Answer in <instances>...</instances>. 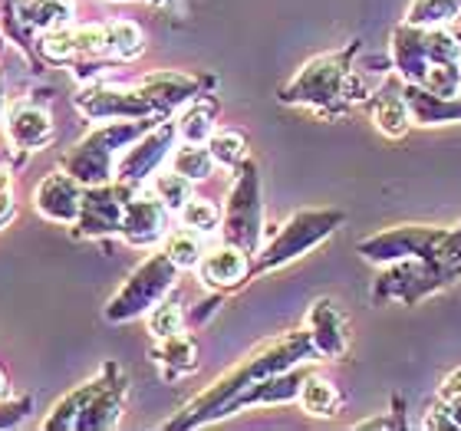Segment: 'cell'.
<instances>
[{"instance_id": "cell-1", "label": "cell", "mask_w": 461, "mask_h": 431, "mask_svg": "<svg viewBox=\"0 0 461 431\" xmlns=\"http://www.w3.org/2000/svg\"><path fill=\"white\" fill-rule=\"evenodd\" d=\"M125 382L115 365H103L93 382L79 385L50 412L43 428H113L119 422Z\"/></svg>"}, {"instance_id": "cell-2", "label": "cell", "mask_w": 461, "mask_h": 431, "mask_svg": "<svg viewBox=\"0 0 461 431\" xmlns=\"http://www.w3.org/2000/svg\"><path fill=\"white\" fill-rule=\"evenodd\" d=\"M152 125L155 122H149V119H125V122H113L106 129H96L73 152L63 155L59 168L69 172L83 184H106L109 175H113V155L119 148H125L129 142H139Z\"/></svg>"}, {"instance_id": "cell-3", "label": "cell", "mask_w": 461, "mask_h": 431, "mask_svg": "<svg viewBox=\"0 0 461 431\" xmlns=\"http://www.w3.org/2000/svg\"><path fill=\"white\" fill-rule=\"evenodd\" d=\"M175 274H178V267H175L172 257H168L165 250L162 254H152L142 267L135 270L132 277L125 280V287L109 300L106 317L113 319V323H125V319H135V317H142V313H149V310L172 290Z\"/></svg>"}, {"instance_id": "cell-4", "label": "cell", "mask_w": 461, "mask_h": 431, "mask_svg": "<svg viewBox=\"0 0 461 431\" xmlns=\"http://www.w3.org/2000/svg\"><path fill=\"white\" fill-rule=\"evenodd\" d=\"M224 238H228V244H238L244 250L258 247L260 202H258V175H254V165H248L238 175V184L230 192L228 214H224Z\"/></svg>"}, {"instance_id": "cell-5", "label": "cell", "mask_w": 461, "mask_h": 431, "mask_svg": "<svg viewBox=\"0 0 461 431\" xmlns=\"http://www.w3.org/2000/svg\"><path fill=\"white\" fill-rule=\"evenodd\" d=\"M339 220V214H297V218H290L280 234L267 244L264 250V257H260V270L267 267H277V264H287L290 257H297L303 254L307 247H313L323 234L333 230V224Z\"/></svg>"}, {"instance_id": "cell-6", "label": "cell", "mask_w": 461, "mask_h": 431, "mask_svg": "<svg viewBox=\"0 0 461 431\" xmlns=\"http://www.w3.org/2000/svg\"><path fill=\"white\" fill-rule=\"evenodd\" d=\"M77 106L89 119H152V115H158V109L142 93V86L119 89L106 86V83L103 86H89L77 96Z\"/></svg>"}, {"instance_id": "cell-7", "label": "cell", "mask_w": 461, "mask_h": 431, "mask_svg": "<svg viewBox=\"0 0 461 431\" xmlns=\"http://www.w3.org/2000/svg\"><path fill=\"white\" fill-rule=\"evenodd\" d=\"M132 188H109V184H89L83 194V208H79L77 228L86 238H99V234H119L122 230V214L125 202H129Z\"/></svg>"}, {"instance_id": "cell-8", "label": "cell", "mask_w": 461, "mask_h": 431, "mask_svg": "<svg viewBox=\"0 0 461 431\" xmlns=\"http://www.w3.org/2000/svg\"><path fill=\"white\" fill-rule=\"evenodd\" d=\"M175 135H178V122L152 125V129H149V132H145L122 158H119V165H115V178H119V184L135 188L139 182H145V175L152 172L155 165L168 155Z\"/></svg>"}, {"instance_id": "cell-9", "label": "cell", "mask_w": 461, "mask_h": 431, "mask_svg": "<svg viewBox=\"0 0 461 431\" xmlns=\"http://www.w3.org/2000/svg\"><path fill=\"white\" fill-rule=\"evenodd\" d=\"M168 208L152 194H129L122 214V234L135 247H152L155 240H162L168 234Z\"/></svg>"}, {"instance_id": "cell-10", "label": "cell", "mask_w": 461, "mask_h": 431, "mask_svg": "<svg viewBox=\"0 0 461 431\" xmlns=\"http://www.w3.org/2000/svg\"><path fill=\"white\" fill-rule=\"evenodd\" d=\"M83 182H77L69 172H53L40 182L33 204L43 218L57 220V224H77L79 208H83Z\"/></svg>"}, {"instance_id": "cell-11", "label": "cell", "mask_w": 461, "mask_h": 431, "mask_svg": "<svg viewBox=\"0 0 461 431\" xmlns=\"http://www.w3.org/2000/svg\"><path fill=\"white\" fill-rule=\"evenodd\" d=\"M343 93V67H337L333 57L313 59L303 73H300L290 89L284 93L287 103H307V106H317V103H333Z\"/></svg>"}, {"instance_id": "cell-12", "label": "cell", "mask_w": 461, "mask_h": 431, "mask_svg": "<svg viewBox=\"0 0 461 431\" xmlns=\"http://www.w3.org/2000/svg\"><path fill=\"white\" fill-rule=\"evenodd\" d=\"M7 142L20 152H40L53 142V122L33 103H20L7 115Z\"/></svg>"}, {"instance_id": "cell-13", "label": "cell", "mask_w": 461, "mask_h": 431, "mask_svg": "<svg viewBox=\"0 0 461 431\" xmlns=\"http://www.w3.org/2000/svg\"><path fill=\"white\" fill-rule=\"evenodd\" d=\"M198 274L208 287H234L248 277V250L238 244H224V247L208 250L198 264Z\"/></svg>"}, {"instance_id": "cell-14", "label": "cell", "mask_w": 461, "mask_h": 431, "mask_svg": "<svg viewBox=\"0 0 461 431\" xmlns=\"http://www.w3.org/2000/svg\"><path fill=\"white\" fill-rule=\"evenodd\" d=\"M142 93L152 99V106L158 112H168V109L182 106L188 99H194V89H198V79L182 76V73H155V76L142 79L139 83Z\"/></svg>"}, {"instance_id": "cell-15", "label": "cell", "mask_w": 461, "mask_h": 431, "mask_svg": "<svg viewBox=\"0 0 461 431\" xmlns=\"http://www.w3.org/2000/svg\"><path fill=\"white\" fill-rule=\"evenodd\" d=\"M310 343L317 346L320 353L339 355L346 349V336L343 326H339V313L333 303H317V310L310 313Z\"/></svg>"}, {"instance_id": "cell-16", "label": "cell", "mask_w": 461, "mask_h": 431, "mask_svg": "<svg viewBox=\"0 0 461 431\" xmlns=\"http://www.w3.org/2000/svg\"><path fill=\"white\" fill-rule=\"evenodd\" d=\"M214 165L218 162H214L212 148L202 142H185L182 148H175V155H172V168L178 175H185L188 182H204V178L214 172Z\"/></svg>"}, {"instance_id": "cell-17", "label": "cell", "mask_w": 461, "mask_h": 431, "mask_svg": "<svg viewBox=\"0 0 461 431\" xmlns=\"http://www.w3.org/2000/svg\"><path fill=\"white\" fill-rule=\"evenodd\" d=\"M165 254L172 257V264L178 270H188V267H198L204 257V244H202V234L192 228H182V230H172L168 240H165Z\"/></svg>"}, {"instance_id": "cell-18", "label": "cell", "mask_w": 461, "mask_h": 431, "mask_svg": "<svg viewBox=\"0 0 461 431\" xmlns=\"http://www.w3.org/2000/svg\"><path fill=\"white\" fill-rule=\"evenodd\" d=\"M300 405L307 415H317V418H327V415H337L339 409V395L337 389L323 379H307L300 385Z\"/></svg>"}, {"instance_id": "cell-19", "label": "cell", "mask_w": 461, "mask_h": 431, "mask_svg": "<svg viewBox=\"0 0 461 431\" xmlns=\"http://www.w3.org/2000/svg\"><path fill=\"white\" fill-rule=\"evenodd\" d=\"M142 49H145V37L135 23H129V20H115V23H109V47H106L109 57L135 59Z\"/></svg>"}, {"instance_id": "cell-20", "label": "cell", "mask_w": 461, "mask_h": 431, "mask_svg": "<svg viewBox=\"0 0 461 431\" xmlns=\"http://www.w3.org/2000/svg\"><path fill=\"white\" fill-rule=\"evenodd\" d=\"M214 106L212 103H192L178 119V135L185 142H208L214 132Z\"/></svg>"}, {"instance_id": "cell-21", "label": "cell", "mask_w": 461, "mask_h": 431, "mask_svg": "<svg viewBox=\"0 0 461 431\" xmlns=\"http://www.w3.org/2000/svg\"><path fill=\"white\" fill-rule=\"evenodd\" d=\"M152 192L155 198L168 208V211H182L185 202L192 198V182L185 178V175H178L172 168V172H162V175H155V182H152Z\"/></svg>"}, {"instance_id": "cell-22", "label": "cell", "mask_w": 461, "mask_h": 431, "mask_svg": "<svg viewBox=\"0 0 461 431\" xmlns=\"http://www.w3.org/2000/svg\"><path fill=\"white\" fill-rule=\"evenodd\" d=\"M178 218H182V228H192V230H198V234H212V230H218V224H221L218 204L208 202V198H194V194L185 202Z\"/></svg>"}, {"instance_id": "cell-23", "label": "cell", "mask_w": 461, "mask_h": 431, "mask_svg": "<svg viewBox=\"0 0 461 431\" xmlns=\"http://www.w3.org/2000/svg\"><path fill=\"white\" fill-rule=\"evenodd\" d=\"M409 122H412V112H409V103H405V96L379 99V106H375V125H379L385 135L399 139V135L409 129Z\"/></svg>"}, {"instance_id": "cell-24", "label": "cell", "mask_w": 461, "mask_h": 431, "mask_svg": "<svg viewBox=\"0 0 461 431\" xmlns=\"http://www.w3.org/2000/svg\"><path fill=\"white\" fill-rule=\"evenodd\" d=\"M461 17V0H415L409 23H425V27H442L448 20Z\"/></svg>"}, {"instance_id": "cell-25", "label": "cell", "mask_w": 461, "mask_h": 431, "mask_svg": "<svg viewBox=\"0 0 461 431\" xmlns=\"http://www.w3.org/2000/svg\"><path fill=\"white\" fill-rule=\"evenodd\" d=\"M208 148H212L214 162L228 165V168L244 165V158H248V142H244V135L230 132V129H224V132H212Z\"/></svg>"}, {"instance_id": "cell-26", "label": "cell", "mask_w": 461, "mask_h": 431, "mask_svg": "<svg viewBox=\"0 0 461 431\" xmlns=\"http://www.w3.org/2000/svg\"><path fill=\"white\" fill-rule=\"evenodd\" d=\"M185 313L175 300H158L152 310H149V329H152L155 339H168V336L182 333Z\"/></svg>"}, {"instance_id": "cell-27", "label": "cell", "mask_w": 461, "mask_h": 431, "mask_svg": "<svg viewBox=\"0 0 461 431\" xmlns=\"http://www.w3.org/2000/svg\"><path fill=\"white\" fill-rule=\"evenodd\" d=\"M194 355H198V349H194L192 339L182 333L168 336V339H162V346H158V359H162L165 365L178 369V373L194 369Z\"/></svg>"}, {"instance_id": "cell-28", "label": "cell", "mask_w": 461, "mask_h": 431, "mask_svg": "<svg viewBox=\"0 0 461 431\" xmlns=\"http://www.w3.org/2000/svg\"><path fill=\"white\" fill-rule=\"evenodd\" d=\"M14 211H17V204H14V192L7 188H0V228H7V220L14 218Z\"/></svg>"}, {"instance_id": "cell-29", "label": "cell", "mask_w": 461, "mask_h": 431, "mask_svg": "<svg viewBox=\"0 0 461 431\" xmlns=\"http://www.w3.org/2000/svg\"><path fill=\"white\" fill-rule=\"evenodd\" d=\"M4 395H7V379H4V373H0V402H4Z\"/></svg>"}, {"instance_id": "cell-30", "label": "cell", "mask_w": 461, "mask_h": 431, "mask_svg": "<svg viewBox=\"0 0 461 431\" xmlns=\"http://www.w3.org/2000/svg\"><path fill=\"white\" fill-rule=\"evenodd\" d=\"M0 115H4V73H0Z\"/></svg>"}, {"instance_id": "cell-31", "label": "cell", "mask_w": 461, "mask_h": 431, "mask_svg": "<svg viewBox=\"0 0 461 431\" xmlns=\"http://www.w3.org/2000/svg\"><path fill=\"white\" fill-rule=\"evenodd\" d=\"M0 188H7V168H0Z\"/></svg>"}]
</instances>
